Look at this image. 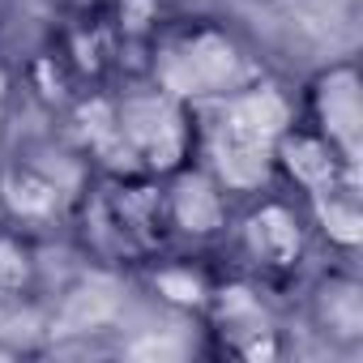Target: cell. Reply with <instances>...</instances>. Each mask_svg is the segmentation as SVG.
Listing matches in <instances>:
<instances>
[{
	"label": "cell",
	"instance_id": "6da1fadb",
	"mask_svg": "<svg viewBox=\"0 0 363 363\" xmlns=\"http://www.w3.org/2000/svg\"><path fill=\"white\" fill-rule=\"evenodd\" d=\"M65 235L86 265L133 278L141 265L175 248L162 175L90 171Z\"/></svg>",
	"mask_w": 363,
	"mask_h": 363
},
{
	"label": "cell",
	"instance_id": "7a4b0ae2",
	"mask_svg": "<svg viewBox=\"0 0 363 363\" xmlns=\"http://www.w3.org/2000/svg\"><path fill=\"white\" fill-rule=\"evenodd\" d=\"M145 77L193 107H214L265 86V65L227 18L171 13L150 39Z\"/></svg>",
	"mask_w": 363,
	"mask_h": 363
},
{
	"label": "cell",
	"instance_id": "3957f363",
	"mask_svg": "<svg viewBox=\"0 0 363 363\" xmlns=\"http://www.w3.org/2000/svg\"><path fill=\"white\" fill-rule=\"evenodd\" d=\"M218 252L227 257L231 269L265 282L278 295L299 286V278L312 269V252H316V231H312L308 206L278 184H265V189L240 197Z\"/></svg>",
	"mask_w": 363,
	"mask_h": 363
},
{
	"label": "cell",
	"instance_id": "277c9868",
	"mask_svg": "<svg viewBox=\"0 0 363 363\" xmlns=\"http://www.w3.org/2000/svg\"><path fill=\"white\" fill-rule=\"evenodd\" d=\"M86 179L90 162L56 133L22 141L0 158V218L43 240L65 235Z\"/></svg>",
	"mask_w": 363,
	"mask_h": 363
},
{
	"label": "cell",
	"instance_id": "5b68a950",
	"mask_svg": "<svg viewBox=\"0 0 363 363\" xmlns=\"http://www.w3.org/2000/svg\"><path fill=\"white\" fill-rule=\"evenodd\" d=\"M120 167L141 175H171L201 158V107L167 94L150 77H133L111 90Z\"/></svg>",
	"mask_w": 363,
	"mask_h": 363
},
{
	"label": "cell",
	"instance_id": "8992f818",
	"mask_svg": "<svg viewBox=\"0 0 363 363\" xmlns=\"http://www.w3.org/2000/svg\"><path fill=\"white\" fill-rule=\"evenodd\" d=\"M197 329L206 337V350L218 359H240V363H269L291 350V333L278 308V291L265 282L223 269L206 312L197 316Z\"/></svg>",
	"mask_w": 363,
	"mask_h": 363
},
{
	"label": "cell",
	"instance_id": "52a82bcc",
	"mask_svg": "<svg viewBox=\"0 0 363 363\" xmlns=\"http://www.w3.org/2000/svg\"><path fill=\"white\" fill-rule=\"evenodd\" d=\"M291 111L346 162L359 171L363 158V73L354 56H337L312 69L291 103Z\"/></svg>",
	"mask_w": 363,
	"mask_h": 363
},
{
	"label": "cell",
	"instance_id": "ba28073f",
	"mask_svg": "<svg viewBox=\"0 0 363 363\" xmlns=\"http://www.w3.org/2000/svg\"><path fill=\"white\" fill-rule=\"evenodd\" d=\"M299 320L337 354H354L363 346V278L354 261L333 257L299 278Z\"/></svg>",
	"mask_w": 363,
	"mask_h": 363
},
{
	"label": "cell",
	"instance_id": "9c48e42d",
	"mask_svg": "<svg viewBox=\"0 0 363 363\" xmlns=\"http://www.w3.org/2000/svg\"><path fill=\"white\" fill-rule=\"evenodd\" d=\"M162 184H167V210H171L175 244L179 248H223L240 197L201 158L171 171Z\"/></svg>",
	"mask_w": 363,
	"mask_h": 363
},
{
	"label": "cell",
	"instance_id": "30bf717a",
	"mask_svg": "<svg viewBox=\"0 0 363 363\" xmlns=\"http://www.w3.org/2000/svg\"><path fill=\"white\" fill-rule=\"evenodd\" d=\"M269 184L295 193L299 201H316L342 184H359V171L346 167L295 111L278 124L269 141Z\"/></svg>",
	"mask_w": 363,
	"mask_h": 363
},
{
	"label": "cell",
	"instance_id": "8fae6325",
	"mask_svg": "<svg viewBox=\"0 0 363 363\" xmlns=\"http://www.w3.org/2000/svg\"><path fill=\"white\" fill-rule=\"evenodd\" d=\"M227 269V257L218 248H167L162 257H154L150 265H141L133 278L175 316H189L197 325V316L206 312L218 278Z\"/></svg>",
	"mask_w": 363,
	"mask_h": 363
},
{
	"label": "cell",
	"instance_id": "7c38bea8",
	"mask_svg": "<svg viewBox=\"0 0 363 363\" xmlns=\"http://www.w3.org/2000/svg\"><path fill=\"white\" fill-rule=\"evenodd\" d=\"M18 65V86H22V107L43 111L48 120H56L69 103H77L86 94V86L73 77V69L65 65V56L52 48V39L35 43Z\"/></svg>",
	"mask_w": 363,
	"mask_h": 363
},
{
	"label": "cell",
	"instance_id": "4fadbf2b",
	"mask_svg": "<svg viewBox=\"0 0 363 363\" xmlns=\"http://www.w3.org/2000/svg\"><path fill=\"white\" fill-rule=\"evenodd\" d=\"M43 235L0 218V303L43 299Z\"/></svg>",
	"mask_w": 363,
	"mask_h": 363
},
{
	"label": "cell",
	"instance_id": "5bb4252c",
	"mask_svg": "<svg viewBox=\"0 0 363 363\" xmlns=\"http://www.w3.org/2000/svg\"><path fill=\"white\" fill-rule=\"evenodd\" d=\"M316 244H329V257L354 261L363 240V214H359V184H342L333 193H320L316 201H303Z\"/></svg>",
	"mask_w": 363,
	"mask_h": 363
},
{
	"label": "cell",
	"instance_id": "9a60e30c",
	"mask_svg": "<svg viewBox=\"0 0 363 363\" xmlns=\"http://www.w3.org/2000/svg\"><path fill=\"white\" fill-rule=\"evenodd\" d=\"M22 86H18V65L9 56H0V141L9 137L13 120L22 116Z\"/></svg>",
	"mask_w": 363,
	"mask_h": 363
},
{
	"label": "cell",
	"instance_id": "2e32d148",
	"mask_svg": "<svg viewBox=\"0 0 363 363\" xmlns=\"http://www.w3.org/2000/svg\"><path fill=\"white\" fill-rule=\"evenodd\" d=\"M39 5L52 22H65V18H86V13L107 9V0H39Z\"/></svg>",
	"mask_w": 363,
	"mask_h": 363
}]
</instances>
